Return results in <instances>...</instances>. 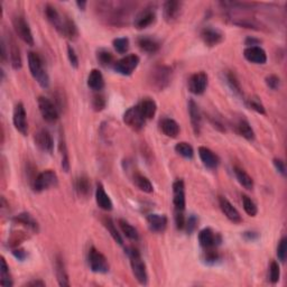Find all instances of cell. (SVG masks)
Returning <instances> with one entry per match:
<instances>
[{"label": "cell", "mask_w": 287, "mask_h": 287, "mask_svg": "<svg viewBox=\"0 0 287 287\" xmlns=\"http://www.w3.org/2000/svg\"><path fill=\"white\" fill-rule=\"evenodd\" d=\"M134 7L136 4L127 2H101L98 4L97 11L108 24L122 27L129 23Z\"/></svg>", "instance_id": "obj_1"}, {"label": "cell", "mask_w": 287, "mask_h": 287, "mask_svg": "<svg viewBox=\"0 0 287 287\" xmlns=\"http://www.w3.org/2000/svg\"><path fill=\"white\" fill-rule=\"evenodd\" d=\"M45 16L60 35L70 41H77L79 37V29L73 19L62 15L58 11V8L51 4H47L45 6Z\"/></svg>", "instance_id": "obj_2"}, {"label": "cell", "mask_w": 287, "mask_h": 287, "mask_svg": "<svg viewBox=\"0 0 287 287\" xmlns=\"http://www.w3.org/2000/svg\"><path fill=\"white\" fill-rule=\"evenodd\" d=\"M173 204H174V220L179 230L185 228V184L183 180H176L173 183Z\"/></svg>", "instance_id": "obj_3"}, {"label": "cell", "mask_w": 287, "mask_h": 287, "mask_svg": "<svg viewBox=\"0 0 287 287\" xmlns=\"http://www.w3.org/2000/svg\"><path fill=\"white\" fill-rule=\"evenodd\" d=\"M28 59V68L31 71L32 77L34 78L39 87L43 89H47L49 87V75L47 70L44 65L43 58L36 52H29L27 55Z\"/></svg>", "instance_id": "obj_4"}, {"label": "cell", "mask_w": 287, "mask_h": 287, "mask_svg": "<svg viewBox=\"0 0 287 287\" xmlns=\"http://www.w3.org/2000/svg\"><path fill=\"white\" fill-rule=\"evenodd\" d=\"M172 69L167 65H156L148 75V83L156 91H163L172 81Z\"/></svg>", "instance_id": "obj_5"}, {"label": "cell", "mask_w": 287, "mask_h": 287, "mask_svg": "<svg viewBox=\"0 0 287 287\" xmlns=\"http://www.w3.org/2000/svg\"><path fill=\"white\" fill-rule=\"evenodd\" d=\"M126 253H127V256L129 257L132 271L136 280H137L140 285L144 286L147 285L148 284L147 268H146L145 261L142 258V255H140L139 251L134 248V247H130V248L126 249Z\"/></svg>", "instance_id": "obj_6"}, {"label": "cell", "mask_w": 287, "mask_h": 287, "mask_svg": "<svg viewBox=\"0 0 287 287\" xmlns=\"http://www.w3.org/2000/svg\"><path fill=\"white\" fill-rule=\"evenodd\" d=\"M59 184L58 174L52 169H46L37 174L32 180V189L34 192L41 193L51 188H55Z\"/></svg>", "instance_id": "obj_7"}, {"label": "cell", "mask_w": 287, "mask_h": 287, "mask_svg": "<svg viewBox=\"0 0 287 287\" xmlns=\"http://www.w3.org/2000/svg\"><path fill=\"white\" fill-rule=\"evenodd\" d=\"M88 264L95 274H107L110 268L108 259L95 247H91L88 251Z\"/></svg>", "instance_id": "obj_8"}, {"label": "cell", "mask_w": 287, "mask_h": 287, "mask_svg": "<svg viewBox=\"0 0 287 287\" xmlns=\"http://www.w3.org/2000/svg\"><path fill=\"white\" fill-rule=\"evenodd\" d=\"M12 22H13L14 31L16 33L17 36L21 38L25 44L29 45V46H33L35 44L33 32L25 17L22 16V15H16V16L13 17Z\"/></svg>", "instance_id": "obj_9"}, {"label": "cell", "mask_w": 287, "mask_h": 287, "mask_svg": "<svg viewBox=\"0 0 287 287\" xmlns=\"http://www.w3.org/2000/svg\"><path fill=\"white\" fill-rule=\"evenodd\" d=\"M38 109L43 119L48 124H55L60 118V111L56 103L46 97H39L37 99Z\"/></svg>", "instance_id": "obj_10"}, {"label": "cell", "mask_w": 287, "mask_h": 287, "mask_svg": "<svg viewBox=\"0 0 287 287\" xmlns=\"http://www.w3.org/2000/svg\"><path fill=\"white\" fill-rule=\"evenodd\" d=\"M139 62L140 59L138 55L129 54L126 55L125 58L118 60V61H116L112 68L114 72H117L118 74L124 75V77H130L135 72V70L137 69Z\"/></svg>", "instance_id": "obj_11"}, {"label": "cell", "mask_w": 287, "mask_h": 287, "mask_svg": "<svg viewBox=\"0 0 287 287\" xmlns=\"http://www.w3.org/2000/svg\"><path fill=\"white\" fill-rule=\"evenodd\" d=\"M123 120L126 126H128L130 129L135 130V132H140V130L145 127L146 124V119L143 113L140 112V110L137 105L130 107L128 110H126Z\"/></svg>", "instance_id": "obj_12"}, {"label": "cell", "mask_w": 287, "mask_h": 287, "mask_svg": "<svg viewBox=\"0 0 287 287\" xmlns=\"http://www.w3.org/2000/svg\"><path fill=\"white\" fill-rule=\"evenodd\" d=\"M156 22V8L155 6H146L138 12L134 17V26L137 29H145Z\"/></svg>", "instance_id": "obj_13"}, {"label": "cell", "mask_w": 287, "mask_h": 287, "mask_svg": "<svg viewBox=\"0 0 287 287\" xmlns=\"http://www.w3.org/2000/svg\"><path fill=\"white\" fill-rule=\"evenodd\" d=\"M209 78L208 74L203 71L195 72L191 75L188 82L189 91L195 95H201L205 92L206 88H208Z\"/></svg>", "instance_id": "obj_14"}, {"label": "cell", "mask_w": 287, "mask_h": 287, "mask_svg": "<svg viewBox=\"0 0 287 287\" xmlns=\"http://www.w3.org/2000/svg\"><path fill=\"white\" fill-rule=\"evenodd\" d=\"M201 39L208 47L218 46L224 41V34L219 28L213 26H206L200 33Z\"/></svg>", "instance_id": "obj_15"}, {"label": "cell", "mask_w": 287, "mask_h": 287, "mask_svg": "<svg viewBox=\"0 0 287 287\" xmlns=\"http://www.w3.org/2000/svg\"><path fill=\"white\" fill-rule=\"evenodd\" d=\"M13 123L17 132H19L24 136L27 135L28 133L27 114L24 104L22 102H18L16 105H15L13 112Z\"/></svg>", "instance_id": "obj_16"}, {"label": "cell", "mask_w": 287, "mask_h": 287, "mask_svg": "<svg viewBox=\"0 0 287 287\" xmlns=\"http://www.w3.org/2000/svg\"><path fill=\"white\" fill-rule=\"evenodd\" d=\"M198 239L200 246L202 247L203 249L214 248V247L218 248V246L221 244V241H222L221 236L219 234L214 233L211 228H204L201 230L199 233Z\"/></svg>", "instance_id": "obj_17"}, {"label": "cell", "mask_w": 287, "mask_h": 287, "mask_svg": "<svg viewBox=\"0 0 287 287\" xmlns=\"http://www.w3.org/2000/svg\"><path fill=\"white\" fill-rule=\"evenodd\" d=\"M182 13V3L176 0H168L163 5V17L166 23L172 24L178 21Z\"/></svg>", "instance_id": "obj_18"}, {"label": "cell", "mask_w": 287, "mask_h": 287, "mask_svg": "<svg viewBox=\"0 0 287 287\" xmlns=\"http://www.w3.org/2000/svg\"><path fill=\"white\" fill-rule=\"evenodd\" d=\"M8 59L11 60L12 68L15 71H18L23 67V60L21 54V48L17 45L16 39H15L12 34L9 33V39H8Z\"/></svg>", "instance_id": "obj_19"}, {"label": "cell", "mask_w": 287, "mask_h": 287, "mask_svg": "<svg viewBox=\"0 0 287 287\" xmlns=\"http://www.w3.org/2000/svg\"><path fill=\"white\" fill-rule=\"evenodd\" d=\"M35 144L44 153L52 154L54 150V140L51 133L46 129H41L35 134Z\"/></svg>", "instance_id": "obj_20"}, {"label": "cell", "mask_w": 287, "mask_h": 287, "mask_svg": "<svg viewBox=\"0 0 287 287\" xmlns=\"http://www.w3.org/2000/svg\"><path fill=\"white\" fill-rule=\"evenodd\" d=\"M219 205L221 211H222L223 214L226 216V219L231 221V222L236 224L243 222V218H241L239 211L237 210L233 205V203H231L228 199L224 198V196H219Z\"/></svg>", "instance_id": "obj_21"}, {"label": "cell", "mask_w": 287, "mask_h": 287, "mask_svg": "<svg viewBox=\"0 0 287 287\" xmlns=\"http://www.w3.org/2000/svg\"><path fill=\"white\" fill-rule=\"evenodd\" d=\"M189 114L195 136H200L201 130H202V114H201L198 103L192 99L189 101Z\"/></svg>", "instance_id": "obj_22"}, {"label": "cell", "mask_w": 287, "mask_h": 287, "mask_svg": "<svg viewBox=\"0 0 287 287\" xmlns=\"http://www.w3.org/2000/svg\"><path fill=\"white\" fill-rule=\"evenodd\" d=\"M244 56L247 61L254 64L263 65L267 62V54L261 46L246 47L244 51Z\"/></svg>", "instance_id": "obj_23"}, {"label": "cell", "mask_w": 287, "mask_h": 287, "mask_svg": "<svg viewBox=\"0 0 287 287\" xmlns=\"http://www.w3.org/2000/svg\"><path fill=\"white\" fill-rule=\"evenodd\" d=\"M199 156L201 162L203 163L206 168L209 169H215L220 164V158L214 152H212L210 148L201 146L199 147Z\"/></svg>", "instance_id": "obj_24"}, {"label": "cell", "mask_w": 287, "mask_h": 287, "mask_svg": "<svg viewBox=\"0 0 287 287\" xmlns=\"http://www.w3.org/2000/svg\"><path fill=\"white\" fill-rule=\"evenodd\" d=\"M147 223L150 231L156 234H162L167 228L168 220L165 214L150 213L147 215Z\"/></svg>", "instance_id": "obj_25"}, {"label": "cell", "mask_w": 287, "mask_h": 287, "mask_svg": "<svg viewBox=\"0 0 287 287\" xmlns=\"http://www.w3.org/2000/svg\"><path fill=\"white\" fill-rule=\"evenodd\" d=\"M137 45L140 51L147 54H155L159 51L160 43L157 38L145 35V36H139L137 38Z\"/></svg>", "instance_id": "obj_26"}, {"label": "cell", "mask_w": 287, "mask_h": 287, "mask_svg": "<svg viewBox=\"0 0 287 287\" xmlns=\"http://www.w3.org/2000/svg\"><path fill=\"white\" fill-rule=\"evenodd\" d=\"M13 221L15 223L25 226V228L28 229L29 231H32L33 234L39 233V223L31 213H28V212L19 213L14 216Z\"/></svg>", "instance_id": "obj_27"}, {"label": "cell", "mask_w": 287, "mask_h": 287, "mask_svg": "<svg viewBox=\"0 0 287 287\" xmlns=\"http://www.w3.org/2000/svg\"><path fill=\"white\" fill-rule=\"evenodd\" d=\"M95 202H97L99 208L103 211H111L113 209L112 201L105 192L101 183H98L97 189H95Z\"/></svg>", "instance_id": "obj_28"}, {"label": "cell", "mask_w": 287, "mask_h": 287, "mask_svg": "<svg viewBox=\"0 0 287 287\" xmlns=\"http://www.w3.org/2000/svg\"><path fill=\"white\" fill-rule=\"evenodd\" d=\"M55 274H56V278L59 281V285L62 287L70 286V279L69 274L67 270V266H65L64 259L61 255H58L55 257Z\"/></svg>", "instance_id": "obj_29"}, {"label": "cell", "mask_w": 287, "mask_h": 287, "mask_svg": "<svg viewBox=\"0 0 287 287\" xmlns=\"http://www.w3.org/2000/svg\"><path fill=\"white\" fill-rule=\"evenodd\" d=\"M235 129L238 135H240L241 137H244L245 139L249 140V142H253L255 139V132L253 127H251L248 120L246 118H239L235 123Z\"/></svg>", "instance_id": "obj_30"}, {"label": "cell", "mask_w": 287, "mask_h": 287, "mask_svg": "<svg viewBox=\"0 0 287 287\" xmlns=\"http://www.w3.org/2000/svg\"><path fill=\"white\" fill-rule=\"evenodd\" d=\"M88 87L95 92H100L104 88V78L101 71L98 69L91 70L88 77Z\"/></svg>", "instance_id": "obj_31"}, {"label": "cell", "mask_w": 287, "mask_h": 287, "mask_svg": "<svg viewBox=\"0 0 287 287\" xmlns=\"http://www.w3.org/2000/svg\"><path fill=\"white\" fill-rule=\"evenodd\" d=\"M140 112L143 113L146 120H150L155 117L156 112H157V104L152 98H145L142 101H139L137 104Z\"/></svg>", "instance_id": "obj_32"}, {"label": "cell", "mask_w": 287, "mask_h": 287, "mask_svg": "<svg viewBox=\"0 0 287 287\" xmlns=\"http://www.w3.org/2000/svg\"><path fill=\"white\" fill-rule=\"evenodd\" d=\"M160 129L165 136L169 138H176L180 135V125L172 118H164L160 122Z\"/></svg>", "instance_id": "obj_33"}, {"label": "cell", "mask_w": 287, "mask_h": 287, "mask_svg": "<svg viewBox=\"0 0 287 287\" xmlns=\"http://www.w3.org/2000/svg\"><path fill=\"white\" fill-rule=\"evenodd\" d=\"M234 172L236 175V179L238 181L239 184L245 188L246 190L251 191L254 189V180L251 176L246 172L244 168L239 167V166H235L234 167Z\"/></svg>", "instance_id": "obj_34"}, {"label": "cell", "mask_w": 287, "mask_h": 287, "mask_svg": "<svg viewBox=\"0 0 287 287\" xmlns=\"http://www.w3.org/2000/svg\"><path fill=\"white\" fill-rule=\"evenodd\" d=\"M74 188L77 193L82 198H88L90 193H91V184H90V181L85 175H81L75 179Z\"/></svg>", "instance_id": "obj_35"}, {"label": "cell", "mask_w": 287, "mask_h": 287, "mask_svg": "<svg viewBox=\"0 0 287 287\" xmlns=\"http://www.w3.org/2000/svg\"><path fill=\"white\" fill-rule=\"evenodd\" d=\"M59 149H60V154H61L62 169L64 170L65 173H68L70 170V156H69V150H68L67 143H65L64 134H62V133H61V135H60Z\"/></svg>", "instance_id": "obj_36"}, {"label": "cell", "mask_w": 287, "mask_h": 287, "mask_svg": "<svg viewBox=\"0 0 287 287\" xmlns=\"http://www.w3.org/2000/svg\"><path fill=\"white\" fill-rule=\"evenodd\" d=\"M118 225L126 238H128L129 240H133V241L139 240V234H138L137 229H136L134 225L130 224L128 221H126L124 219H119Z\"/></svg>", "instance_id": "obj_37"}, {"label": "cell", "mask_w": 287, "mask_h": 287, "mask_svg": "<svg viewBox=\"0 0 287 287\" xmlns=\"http://www.w3.org/2000/svg\"><path fill=\"white\" fill-rule=\"evenodd\" d=\"M102 223L104 225V228L108 230V233L110 234V236L112 237V239L117 243L119 246H124V239L122 235L119 234V231L116 226L113 220L110 218V216H104L102 219Z\"/></svg>", "instance_id": "obj_38"}, {"label": "cell", "mask_w": 287, "mask_h": 287, "mask_svg": "<svg viewBox=\"0 0 287 287\" xmlns=\"http://www.w3.org/2000/svg\"><path fill=\"white\" fill-rule=\"evenodd\" d=\"M133 180H134L135 185L137 186L140 191H143V192L148 193V194L154 192V186L152 182H150V181L143 174L135 173L133 176Z\"/></svg>", "instance_id": "obj_39"}, {"label": "cell", "mask_w": 287, "mask_h": 287, "mask_svg": "<svg viewBox=\"0 0 287 287\" xmlns=\"http://www.w3.org/2000/svg\"><path fill=\"white\" fill-rule=\"evenodd\" d=\"M225 80H226V84H228V87L230 88L231 91H233L236 95H238V97H243L244 95L243 89H241L240 81L238 80V78H237L236 73L233 71H226Z\"/></svg>", "instance_id": "obj_40"}, {"label": "cell", "mask_w": 287, "mask_h": 287, "mask_svg": "<svg viewBox=\"0 0 287 287\" xmlns=\"http://www.w3.org/2000/svg\"><path fill=\"white\" fill-rule=\"evenodd\" d=\"M221 260V255L216 249V247L214 248H206L203 249L202 254V261L208 266H214L215 264H218Z\"/></svg>", "instance_id": "obj_41"}, {"label": "cell", "mask_w": 287, "mask_h": 287, "mask_svg": "<svg viewBox=\"0 0 287 287\" xmlns=\"http://www.w3.org/2000/svg\"><path fill=\"white\" fill-rule=\"evenodd\" d=\"M0 284L5 287H12L14 285V281L12 278L11 270H9V266L7 264L6 259L2 257V267H0Z\"/></svg>", "instance_id": "obj_42"}, {"label": "cell", "mask_w": 287, "mask_h": 287, "mask_svg": "<svg viewBox=\"0 0 287 287\" xmlns=\"http://www.w3.org/2000/svg\"><path fill=\"white\" fill-rule=\"evenodd\" d=\"M97 60L100 65L103 68H110L113 67L114 64V56L111 52L107 51V49L101 48L97 52Z\"/></svg>", "instance_id": "obj_43"}, {"label": "cell", "mask_w": 287, "mask_h": 287, "mask_svg": "<svg viewBox=\"0 0 287 287\" xmlns=\"http://www.w3.org/2000/svg\"><path fill=\"white\" fill-rule=\"evenodd\" d=\"M175 152L180 156H182L183 158L186 159H192L194 156V149L192 145L186 143V142H180L175 145Z\"/></svg>", "instance_id": "obj_44"}, {"label": "cell", "mask_w": 287, "mask_h": 287, "mask_svg": "<svg viewBox=\"0 0 287 287\" xmlns=\"http://www.w3.org/2000/svg\"><path fill=\"white\" fill-rule=\"evenodd\" d=\"M113 48L116 49V52L119 54H126L129 49V38L128 37H118L114 38L113 42Z\"/></svg>", "instance_id": "obj_45"}, {"label": "cell", "mask_w": 287, "mask_h": 287, "mask_svg": "<svg viewBox=\"0 0 287 287\" xmlns=\"http://www.w3.org/2000/svg\"><path fill=\"white\" fill-rule=\"evenodd\" d=\"M243 206L245 212L249 216H256L258 213V208H257L256 203L251 200L248 195H243Z\"/></svg>", "instance_id": "obj_46"}, {"label": "cell", "mask_w": 287, "mask_h": 287, "mask_svg": "<svg viewBox=\"0 0 287 287\" xmlns=\"http://www.w3.org/2000/svg\"><path fill=\"white\" fill-rule=\"evenodd\" d=\"M246 104H247V107L251 110H254V111H256L257 113L266 114V110H265L264 104H263V102L260 101V99L258 97H251L250 99L247 100Z\"/></svg>", "instance_id": "obj_47"}, {"label": "cell", "mask_w": 287, "mask_h": 287, "mask_svg": "<svg viewBox=\"0 0 287 287\" xmlns=\"http://www.w3.org/2000/svg\"><path fill=\"white\" fill-rule=\"evenodd\" d=\"M91 104H92V108L94 111H97V112L102 111V110H104L105 107H107V99H105L103 94L97 93L93 95Z\"/></svg>", "instance_id": "obj_48"}, {"label": "cell", "mask_w": 287, "mask_h": 287, "mask_svg": "<svg viewBox=\"0 0 287 287\" xmlns=\"http://www.w3.org/2000/svg\"><path fill=\"white\" fill-rule=\"evenodd\" d=\"M280 278V268L277 261L273 260L269 266V280L271 284H277Z\"/></svg>", "instance_id": "obj_49"}, {"label": "cell", "mask_w": 287, "mask_h": 287, "mask_svg": "<svg viewBox=\"0 0 287 287\" xmlns=\"http://www.w3.org/2000/svg\"><path fill=\"white\" fill-rule=\"evenodd\" d=\"M199 223V219L196 218L195 214H190L189 218H186L185 221V228L186 229V233L189 235H192L194 231L198 228V224Z\"/></svg>", "instance_id": "obj_50"}, {"label": "cell", "mask_w": 287, "mask_h": 287, "mask_svg": "<svg viewBox=\"0 0 287 287\" xmlns=\"http://www.w3.org/2000/svg\"><path fill=\"white\" fill-rule=\"evenodd\" d=\"M286 255H287V238L284 237V238H281L278 247H277V257H278V260L280 263H285L286 260Z\"/></svg>", "instance_id": "obj_51"}, {"label": "cell", "mask_w": 287, "mask_h": 287, "mask_svg": "<svg viewBox=\"0 0 287 287\" xmlns=\"http://www.w3.org/2000/svg\"><path fill=\"white\" fill-rule=\"evenodd\" d=\"M265 82L267 84V87L271 90H278L280 87V79L279 77H277V75L275 74L267 75L265 79Z\"/></svg>", "instance_id": "obj_52"}, {"label": "cell", "mask_w": 287, "mask_h": 287, "mask_svg": "<svg viewBox=\"0 0 287 287\" xmlns=\"http://www.w3.org/2000/svg\"><path fill=\"white\" fill-rule=\"evenodd\" d=\"M68 58H69V61H70V64H71V67L74 69H78L79 68V58H78V54L75 53L74 48L71 46V45H68Z\"/></svg>", "instance_id": "obj_53"}, {"label": "cell", "mask_w": 287, "mask_h": 287, "mask_svg": "<svg viewBox=\"0 0 287 287\" xmlns=\"http://www.w3.org/2000/svg\"><path fill=\"white\" fill-rule=\"evenodd\" d=\"M12 254H13V256L15 257V258H16L19 261L26 260L27 257H28V253L24 248H22V247H16V248H13L12 249Z\"/></svg>", "instance_id": "obj_54"}, {"label": "cell", "mask_w": 287, "mask_h": 287, "mask_svg": "<svg viewBox=\"0 0 287 287\" xmlns=\"http://www.w3.org/2000/svg\"><path fill=\"white\" fill-rule=\"evenodd\" d=\"M273 164H274L277 172H278L281 176L286 175V166H285V163L283 162V160H281L280 158H274Z\"/></svg>", "instance_id": "obj_55"}, {"label": "cell", "mask_w": 287, "mask_h": 287, "mask_svg": "<svg viewBox=\"0 0 287 287\" xmlns=\"http://www.w3.org/2000/svg\"><path fill=\"white\" fill-rule=\"evenodd\" d=\"M244 238L247 241H255L259 238V234L256 231H246L244 233Z\"/></svg>", "instance_id": "obj_56"}, {"label": "cell", "mask_w": 287, "mask_h": 287, "mask_svg": "<svg viewBox=\"0 0 287 287\" xmlns=\"http://www.w3.org/2000/svg\"><path fill=\"white\" fill-rule=\"evenodd\" d=\"M261 44V42L259 41L258 38H255V37H247L246 41H245V45H247V47H253V46H259Z\"/></svg>", "instance_id": "obj_57"}, {"label": "cell", "mask_w": 287, "mask_h": 287, "mask_svg": "<svg viewBox=\"0 0 287 287\" xmlns=\"http://www.w3.org/2000/svg\"><path fill=\"white\" fill-rule=\"evenodd\" d=\"M8 59V51H7V44L6 41H5V38H2V61L3 63H5L7 61Z\"/></svg>", "instance_id": "obj_58"}, {"label": "cell", "mask_w": 287, "mask_h": 287, "mask_svg": "<svg viewBox=\"0 0 287 287\" xmlns=\"http://www.w3.org/2000/svg\"><path fill=\"white\" fill-rule=\"evenodd\" d=\"M46 284H45V281H43L42 279H33L31 281H27L26 284H25L24 286H33V287H43L45 286Z\"/></svg>", "instance_id": "obj_59"}, {"label": "cell", "mask_w": 287, "mask_h": 287, "mask_svg": "<svg viewBox=\"0 0 287 287\" xmlns=\"http://www.w3.org/2000/svg\"><path fill=\"white\" fill-rule=\"evenodd\" d=\"M77 6L80 11L84 12L85 8H87V6H88V3L87 2H77Z\"/></svg>", "instance_id": "obj_60"}]
</instances>
